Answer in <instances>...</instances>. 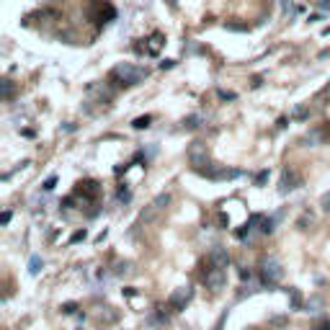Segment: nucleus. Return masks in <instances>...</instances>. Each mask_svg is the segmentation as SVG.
Returning a JSON list of instances; mask_svg holds the SVG:
<instances>
[{
    "mask_svg": "<svg viewBox=\"0 0 330 330\" xmlns=\"http://www.w3.org/2000/svg\"><path fill=\"white\" fill-rule=\"evenodd\" d=\"M147 78V70L145 68H137V64H129V62H121L111 70L108 80L116 83V85H124V88H131V85H140L142 80Z\"/></svg>",
    "mask_w": 330,
    "mask_h": 330,
    "instance_id": "nucleus-1",
    "label": "nucleus"
},
{
    "mask_svg": "<svg viewBox=\"0 0 330 330\" xmlns=\"http://www.w3.org/2000/svg\"><path fill=\"white\" fill-rule=\"evenodd\" d=\"M281 279H284L281 260H279V258H263V260H260V284H263V287L274 289Z\"/></svg>",
    "mask_w": 330,
    "mask_h": 330,
    "instance_id": "nucleus-2",
    "label": "nucleus"
},
{
    "mask_svg": "<svg viewBox=\"0 0 330 330\" xmlns=\"http://www.w3.org/2000/svg\"><path fill=\"white\" fill-rule=\"evenodd\" d=\"M188 163H191V168H193L196 173H202L204 168L212 165L209 152H207V147H204L202 142H193V145L188 147Z\"/></svg>",
    "mask_w": 330,
    "mask_h": 330,
    "instance_id": "nucleus-3",
    "label": "nucleus"
},
{
    "mask_svg": "<svg viewBox=\"0 0 330 330\" xmlns=\"http://www.w3.org/2000/svg\"><path fill=\"white\" fill-rule=\"evenodd\" d=\"M199 175H204V178H209V181H230V178H240L243 170H232V168H222V165H209Z\"/></svg>",
    "mask_w": 330,
    "mask_h": 330,
    "instance_id": "nucleus-4",
    "label": "nucleus"
},
{
    "mask_svg": "<svg viewBox=\"0 0 330 330\" xmlns=\"http://www.w3.org/2000/svg\"><path fill=\"white\" fill-rule=\"evenodd\" d=\"M191 297H193V289L191 287H178L170 297H168V307L173 312H181V310H186V304L191 302Z\"/></svg>",
    "mask_w": 330,
    "mask_h": 330,
    "instance_id": "nucleus-5",
    "label": "nucleus"
},
{
    "mask_svg": "<svg viewBox=\"0 0 330 330\" xmlns=\"http://www.w3.org/2000/svg\"><path fill=\"white\" fill-rule=\"evenodd\" d=\"M204 284H207V289H212V292L225 289V284H227V271H225V269H214V266H209L207 274H204Z\"/></svg>",
    "mask_w": 330,
    "mask_h": 330,
    "instance_id": "nucleus-6",
    "label": "nucleus"
},
{
    "mask_svg": "<svg viewBox=\"0 0 330 330\" xmlns=\"http://www.w3.org/2000/svg\"><path fill=\"white\" fill-rule=\"evenodd\" d=\"M299 186H302V175H299L294 168H284L279 191H281V193H289V191H294V188H299Z\"/></svg>",
    "mask_w": 330,
    "mask_h": 330,
    "instance_id": "nucleus-7",
    "label": "nucleus"
},
{
    "mask_svg": "<svg viewBox=\"0 0 330 330\" xmlns=\"http://www.w3.org/2000/svg\"><path fill=\"white\" fill-rule=\"evenodd\" d=\"M207 263H209V266H214V269H227V266H230V253H227V248H225V245H214V248L209 250V255H207Z\"/></svg>",
    "mask_w": 330,
    "mask_h": 330,
    "instance_id": "nucleus-8",
    "label": "nucleus"
},
{
    "mask_svg": "<svg viewBox=\"0 0 330 330\" xmlns=\"http://www.w3.org/2000/svg\"><path fill=\"white\" fill-rule=\"evenodd\" d=\"M80 188L78 191H83V196H85V199H96V196H98V183L96 181H83V183H78Z\"/></svg>",
    "mask_w": 330,
    "mask_h": 330,
    "instance_id": "nucleus-9",
    "label": "nucleus"
},
{
    "mask_svg": "<svg viewBox=\"0 0 330 330\" xmlns=\"http://www.w3.org/2000/svg\"><path fill=\"white\" fill-rule=\"evenodd\" d=\"M150 41H152V44L147 47V52H145V54H152V57H155V54L160 52V47L165 44V41H163V34H160V31H155V34L150 36Z\"/></svg>",
    "mask_w": 330,
    "mask_h": 330,
    "instance_id": "nucleus-10",
    "label": "nucleus"
},
{
    "mask_svg": "<svg viewBox=\"0 0 330 330\" xmlns=\"http://www.w3.org/2000/svg\"><path fill=\"white\" fill-rule=\"evenodd\" d=\"M281 11H284V16H289V18H294V16H299V6L294 3V0H281Z\"/></svg>",
    "mask_w": 330,
    "mask_h": 330,
    "instance_id": "nucleus-11",
    "label": "nucleus"
},
{
    "mask_svg": "<svg viewBox=\"0 0 330 330\" xmlns=\"http://www.w3.org/2000/svg\"><path fill=\"white\" fill-rule=\"evenodd\" d=\"M287 294H289V299H292V310H302V307H304V302H302V294H299V289H297V287H289V289H287Z\"/></svg>",
    "mask_w": 330,
    "mask_h": 330,
    "instance_id": "nucleus-12",
    "label": "nucleus"
},
{
    "mask_svg": "<svg viewBox=\"0 0 330 330\" xmlns=\"http://www.w3.org/2000/svg\"><path fill=\"white\" fill-rule=\"evenodd\" d=\"M276 219H279V217H263V222H260V232H263V235H271V232L276 230V227H274V225H276Z\"/></svg>",
    "mask_w": 330,
    "mask_h": 330,
    "instance_id": "nucleus-13",
    "label": "nucleus"
},
{
    "mask_svg": "<svg viewBox=\"0 0 330 330\" xmlns=\"http://www.w3.org/2000/svg\"><path fill=\"white\" fill-rule=\"evenodd\" d=\"M168 204H170V193H160V196H155V202H152V207H155L158 212H163Z\"/></svg>",
    "mask_w": 330,
    "mask_h": 330,
    "instance_id": "nucleus-14",
    "label": "nucleus"
},
{
    "mask_svg": "<svg viewBox=\"0 0 330 330\" xmlns=\"http://www.w3.org/2000/svg\"><path fill=\"white\" fill-rule=\"evenodd\" d=\"M304 307H307V312H312V315H315V312H320V307H322V297H312V299L307 302Z\"/></svg>",
    "mask_w": 330,
    "mask_h": 330,
    "instance_id": "nucleus-15",
    "label": "nucleus"
},
{
    "mask_svg": "<svg viewBox=\"0 0 330 330\" xmlns=\"http://www.w3.org/2000/svg\"><path fill=\"white\" fill-rule=\"evenodd\" d=\"M183 126H186V129H196V126H202V116H199V114H191L188 119H183Z\"/></svg>",
    "mask_w": 330,
    "mask_h": 330,
    "instance_id": "nucleus-16",
    "label": "nucleus"
},
{
    "mask_svg": "<svg viewBox=\"0 0 330 330\" xmlns=\"http://www.w3.org/2000/svg\"><path fill=\"white\" fill-rule=\"evenodd\" d=\"M39 271H41V258H39V255H31V260H29V274L36 276Z\"/></svg>",
    "mask_w": 330,
    "mask_h": 330,
    "instance_id": "nucleus-17",
    "label": "nucleus"
},
{
    "mask_svg": "<svg viewBox=\"0 0 330 330\" xmlns=\"http://www.w3.org/2000/svg\"><path fill=\"white\" fill-rule=\"evenodd\" d=\"M13 91H16L13 83L6 78V80H3V101H11V98H13Z\"/></svg>",
    "mask_w": 330,
    "mask_h": 330,
    "instance_id": "nucleus-18",
    "label": "nucleus"
},
{
    "mask_svg": "<svg viewBox=\"0 0 330 330\" xmlns=\"http://www.w3.org/2000/svg\"><path fill=\"white\" fill-rule=\"evenodd\" d=\"M150 121H152V116H140V119L131 121V126H135V129H147V126H150Z\"/></svg>",
    "mask_w": 330,
    "mask_h": 330,
    "instance_id": "nucleus-19",
    "label": "nucleus"
},
{
    "mask_svg": "<svg viewBox=\"0 0 330 330\" xmlns=\"http://www.w3.org/2000/svg\"><path fill=\"white\" fill-rule=\"evenodd\" d=\"M59 310H62L64 315H75V310H78V304H75V302H64V304L59 307Z\"/></svg>",
    "mask_w": 330,
    "mask_h": 330,
    "instance_id": "nucleus-20",
    "label": "nucleus"
},
{
    "mask_svg": "<svg viewBox=\"0 0 330 330\" xmlns=\"http://www.w3.org/2000/svg\"><path fill=\"white\" fill-rule=\"evenodd\" d=\"M307 116H310V111H307V108H294V111H292V119H307Z\"/></svg>",
    "mask_w": 330,
    "mask_h": 330,
    "instance_id": "nucleus-21",
    "label": "nucleus"
},
{
    "mask_svg": "<svg viewBox=\"0 0 330 330\" xmlns=\"http://www.w3.org/2000/svg\"><path fill=\"white\" fill-rule=\"evenodd\" d=\"M320 207H322V212H327V214H330V191H327V193H322Z\"/></svg>",
    "mask_w": 330,
    "mask_h": 330,
    "instance_id": "nucleus-22",
    "label": "nucleus"
},
{
    "mask_svg": "<svg viewBox=\"0 0 330 330\" xmlns=\"http://www.w3.org/2000/svg\"><path fill=\"white\" fill-rule=\"evenodd\" d=\"M266 181H269V170H260V173L255 175V186H263Z\"/></svg>",
    "mask_w": 330,
    "mask_h": 330,
    "instance_id": "nucleus-23",
    "label": "nucleus"
},
{
    "mask_svg": "<svg viewBox=\"0 0 330 330\" xmlns=\"http://www.w3.org/2000/svg\"><path fill=\"white\" fill-rule=\"evenodd\" d=\"M116 276H124V274H129V263L124 260V263H116V271H114Z\"/></svg>",
    "mask_w": 330,
    "mask_h": 330,
    "instance_id": "nucleus-24",
    "label": "nucleus"
},
{
    "mask_svg": "<svg viewBox=\"0 0 330 330\" xmlns=\"http://www.w3.org/2000/svg\"><path fill=\"white\" fill-rule=\"evenodd\" d=\"M54 183H57V175H49V178L44 181V186H41V188H44V191H52V188H54Z\"/></svg>",
    "mask_w": 330,
    "mask_h": 330,
    "instance_id": "nucleus-25",
    "label": "nucleus"
},
{
    "mask_svg": "<svg viewBox=\"0 0 330 330\" xmlns=\"http://www.w3.org/2000/svg\"><path fill=\"white\" fill-rule=\"evenodd\" d=\"M129 199H131V193H129V191H126V188L121 186V188H119V202H124V204H126Z\"/></svg>",
    "mask_w": 330,
    "mask_h": 330,
    "instance_id": "nucleus-26",
    "label": "nucleus"
},
{
    "mask_svg": "<svg viewBox=\"0 0 330 330\" xmlns=\"http://www.w3.org/2000/svg\"><path fill=\"white\" fill-rule=\"evenodd\" d=\"M85 235H88L85 230H78V232H75V235L70 237V243H80V240H85Z\"/></svg>",
    "mask_w": 330,
    "mask_h": 330,
    "instance_id": "nucleus-27",
    "label": "nucleus"
},
{
    "mask_svg": "<svg viewBox=\"0 0 330 330\" xmlns=\"http://www.w3.org/2000/svg\"><path fill=\"white\" fill-rule=\"evenodd\" d=\"M219 98H222V101H235L237 96H235L232 91H219Z\"/></svg>",
    "mask_w": 330,
    "mask_h": 330,
    "instance_id": "nucleus-28",
    "label": "nucleus"
},
{
    "mask_svg": "<svg viewBox=\"0 0 330 330\" xmlns=\"http://www.w3.org/2000/svg\"><path fill=\"white\" fill-rule=\"evenodd\" d=\"M173 64H175L173 59H163V62H160V70H170V68H173Z\"/></svg>",
    "mask_w": 330,
    "mask_h": 330,
    "instance_id": "nucleus-29",
    "label": "nucleus"
},
{
    "mask_svg": "<svg viewBox=\"0 0 330 330\" xmlns=\"http://www.w3.org/2000/svg\"><path fill=\"white\" fill-rule=\"evenodd\" d=\"M271 325H276V327H281V325H287V317H274V320H271Z\"/></svg>",
    "mask_w": 330,
    "mask_h": 330,
    "instance_id": "nucleus-30",
    "label": "nucleus"
},
{
    "mask_svg": "<svg viewBox=\"0 0 330 330\" xmlns=\"http://www.w3.org/2000/svg\"><path fill=\"white\" fill-rule=\"evenodd\" d=\"M11 217H13V212H3V217H0V222H3V225H8V222H11Z\"/></svg>",
    "mask_w": 330,
    "mask_h": 330,
    "instance_id": "nucleus-31",
    "label": "nucleus"
},
{
    "mask_svg": "<svg viewBox=\"0 0 330 330\" xmlns=\"http://www.w3.org/2000/svg\"><path fill=\"white\" fill-rule=\"evenodd\" d=\"M315 330H330V322H325V325H320V327H315Z\"/></svg>",
    "mask_w": 330,
    "mask_h": 330,
    "instance_id": "nucleus-32",
    "label": "nucleus"
}]
</instances>
